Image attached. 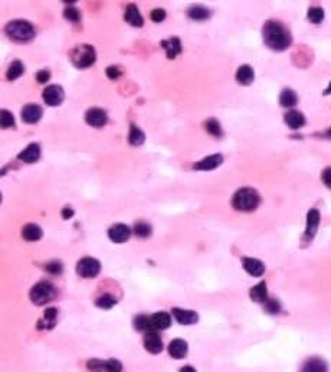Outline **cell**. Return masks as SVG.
I'll list each match as a JSON object with an SVG mask.
<instances>
[{"label": "cell", "instance_id": "cell-45", "mask_svg": "<svg viewBox=\"0 0 331 372\" xmlns=\"http://www.w3.org/2000/svg\"><path fill=\"white\" fill-rule=\"evenodd\" d=\"M321 179H323V184L331 189V167H326V169L323 170Z\"/></svg>", "mask_w": 331, "mask_h": 372}, {"label": "cell", "instance_id": "cell-6", "mask_svg": "<svg viewBox=\"0 0 331 372\" xmlns=\"http://www.w3.org/2000/svg\"><path fill=\"white\" fill-rule=\"evenodd\" d=\"M99 271H101V264L98 260L92 257H85L79 260L77 264V273L84 279H94L99 274Z\"/></svg>", "mask_w": 331, "mask_h": 372}, {"label": "cell", "instance_id": "cell-4", "mask_svg": "<svg viewBox=\"0 0 331 372\" xmlns=\"http://www.w3.org/2000/svg\"><path fill=\"white\" fill-rule=\"evenodd\" d=\"M95 60V49L91 45H79L71 52V61L77 68H88Z\"/></svg>", "mask_w": 331, "mask_h": 372}, {"label": "cell", "instance_id": "cell-7", "mask_svg": "<svg viewBox=\"0 0 331 372\" xmlns=\"http://www.w3.org/2000/svg\"><path fill=\"white\" fill-rule=\"evenodd\" d=\"M63 98H65V93H63V88L59 85H49L43 90V101L51 107L62 104Z\"/></svg>", "mask_w": 331, "mask_h": 372}, {"label": "cell", "instance_id": "cell-32", "mask_svg": "<svg viewBox=\"0 0 331 372\" xmlns=\"http://www.w3.org/2000/svg\"><path fill=\"white\" fill-rule=\"evenodd\" d=\"M151 232H153V229H151L150 224H147L146 221H138V222H136V225H134V234H136L137 237H140V238H147V237H150Z\"/></svg>", "mask_w": 331, "mask_h": 372}, {"label": "cell", "instance_id": "cell-23", "mask_svg": "<svg viewBox=\"0 0 331 372\" xmlns=\"http://www.w3.org/2000/svg\"><path fill=\"white\" fill-rule=\"evenodd\" d=\"M253 78H255V74H253V69L249 65H242V66H239V69L236 71V81L239 84H242V85L252 84Z\"/></svg>", "mask_w": 331, "mask_h": 372}, {"label": "cell", "instance_id": "cell-43", "mask_svg": "<svg viewBox=\"0 0 331 372\" xmlns=\"http://www.w3.org/2000/svg\"><path fill=\"white\" fill-rule=\"evenodd\" d=\"M104 364L105 362H102V361H98V359H92L88 362V368H90L91 371H104Z\"/></svg>", "mask_w": 331, "mask_h": 372}, {"label": "cell", "instance_id": "cell-36", "mask_svg": "<svg viewBox=\"0 0 331 372\" xmlns=\"http://www.w3.org/2000/svg\"><path fill=\"white\" fill-rule=\"evenodd\" d=\"M63 16L71 21V22H79L81 21V13L78 9H75L74 6H68L65 10H63Z\"/></svg>", "mask_w": 331, "mask_h": 372}, {"label": "cell", "instance_id": "cell-39", "mask_svg": "<svg viewBox=\"0 0 331 372\" xmlns=\"http://www.w3.org/2000/svg\"><path fill=\"white\" fill-rule=\"evenodd\" d=\"M62 263L59 261H51L46 264V271H49L51 274H60L62 273Z\"/></svg>", "mask_w": 331, "mask_h": 372}, {"label": "cell", "instance_id": "cell-16", "mask_svg": "<svg viewBox=\"0 0 331 372\" xmlns=\"http://www.w3.org/2000/svg\"><path fill=\"white\" fill-rule=\"evenodd\" d=\"M144 348L150 352V353H160L163 351V341L161 338L156 333V332H149L144 336Z\"/></svg>", "mask_w": 331, "mask_h": 372}, {"label": "cell", "instance_id": "cell-5", "mask_svg": "<svg viewBox=\"0 0 331 372\" xmlns=\"http://www.w3.org/2000/svg\"><path fill=\"white\" fill-rule=\"evenodd\" d=\"M29 296L30 300L35 305L42 306V305H46L51 300H54V297H55V289H54V286L51 283L40 281L36 286H33V289L30 290Z\"/></svg>", "mask_w": 331, "mask_h": 372}, {"label": "cell", "instance_id": "cell-3", "mask_svg": "<svg viewBox=\"0 0 331 372\" xmlns=\"http://www.w3.org/2000/svg\"><path fill=\"white\" fill-rule=\"evenodd\" d=\"M4 32L10 39H13L16 42H28L30 39H33L35 35H36L33 25L26 22V21L9 22L4 28Z\"/></svg>", "mask_w": 331, "mask_h": 372}, {"label": "cell", "instance_id": "cell-27", "mask_svg": "<svg viewBox=\"0 0 331 372\" xmlns=\"http://www.w3.org/2000/svg\"><path fill=\"white\" fill-rule=\"evenodd\" d=\"M297 101H298L297 94H295V91L290 90V88L284 90L282 93L279 94V104L285 108H292L297 104Z\"/></svg>", "mask_w": 331, "mask_h": 372}, {"label": "cell", "instance_id": "cell-49", "mask_svg": "<svg viewBox=\"0 0 331 372\" xmlns=\"http://www.w3.org/2000/svg\"><path fill=\"white\" fill-rule=\"evenodd\" d=\"M327 137H331V128L329 130V133H327Z\"/></svg>", "mask_w": 331, "mask_h": 372}, {"label": "cell", "instance_id": "cell-46", "mask_svg": "<svg viewBox=\"0 0 331 372\" xmlns=\"http://www.w3.org/2000/svg\"><path fill=\"white\" fill-rule=\"evenodd\" d=\"M72 215H74V211H72L71 208H65V209L62 211V217H63V219H69Z\"/></svg>", "mask_w": 331, "mask_h": 372}, {"label": "cell", "instance_id": "cell-42", "mask_svg": "<svg viewBox=\"0 0 331 372\" xmlns=\"http://www.w3.org/2000/svg\"><path fill=\"white\" fill-rule=\"evenodd\" d=\"M150 18L154 22H161L166 19V12L163 9H154V10H151Z\"/></svg>", "mask_w": 331, "mask_h": 372}, {"label": "cell", "instance_id": "cell-22", "mask_svg": "<svg viewBox=\"0 0 331 372\" xmlns=\"http://www.w3.org/2000/svg\"><path fill=\"white\" fill-rule=\"evenodd\" d=\"M251 299L256 303H267L268 300V290H267V283L261 281L255 287L251 289Z\"/></svg>", "mask_w": 331, "mask_h": 372}, {"label": "cell", "instance_id": "cell-12", "mask_svg": "<svg viewBox=\"0 0 331 372\" xmlns=\"http://www.w3.org/2000/svg\"><path fill=\"white\" fill-rule=\"evenodd\" d=\"M222 163H223V156L220 155V153H214V155L208 156L203 160L195 163L193 167L196 170H213V169L219 167Z\"/></svg>", "mask_w": 331, "mask_h": 372}, {"label": "cell", "instance_id": "cell-17", "mask_svg": "<svg viewBox=\"0 0 331 372\" xmlns=\"http://www.w3.org/2000/svg\"><path fill=\"white\" fill-rule=\"evenodd\" d=\"M161 46L166 49L167 58L169 60H175L181 52V43L179 38H170L161 42Z\"/></svg>", "mask_w": 331, "mask_h": 372}, {"label": "cell", "instance_id": "cell-28", "mask_svg": "<svg viewBox=\"0 0 331 372\" xmlns=\"http://www.w3.org/2000/svg\"><path fill=\"white\" fill-rule=\"evenodd\" d=\"M146 140V136L143 133L141 128H138L136 124H131L130 125V134H128V142L133 145V146H140L143 145Z\"/></svg>", "mask_w": 331, "mask_h": 372}, {"label": "cell", "instance_id": "cell-24", "mask_svg": "<svg viewBox=\"0 0 331 372\" xmlns=\"http://www.w3.org/2000/svg\"><path fill=\"white\" fill-rule=\"evenodd\" d=\"M187 15L193 21H205V19H208L211 16V10L208 7H205V6L195 4V6L187 9Z\"/></svg>", "mask_w": 331, "mask_h": 372}, {"label": "cell", "instance_id": "cell-38", "mask_svg": "<svg viewBox=\"0 0 331 372\" xmlns=\"http://www.w3.org/2000/svg\"><path fill=\"white\" fill-rule=\"evenodd\" d=\"M121 370H122V365L117 359H110L104 364V371L105 372H121Z\"/></svg>", "mask_w": 331, "mask_h": 372}, {"label": "cell", "instance_id": "cell-14", "mask_svg": "<svg viewBox=\"0 0 331 372\" xmlns=\"http://www.w3.org/2000/svg\"><path fill=\"white\" fill-rule=\"evenodd\" d=\"M42 117V108L38 104H28L22 110V120L28 124L38 123Z\"/></svg>", "mask_w": 331, "mask_h": 372}, {"label": "cell", "instance_id": "cell-35", "mask_svg": "<svg viewBox=\"0 0 331 372\" xmlns=\"http://www.w3.org/2000/svg\"><path fill=\"white\" fill-rule=\"evenodd\" d=\"M205 128H206V131H208L209 134L214 136V137H220V136H222V127H220V124H219V122H217L216 119H209V120H206Z\"/></svg>", "mask_w": 331, "mask_h": 372}, {"label": "cell", "instance_id": "cell-33", "mask_svg": "<svg viewBox=\"0 0 331 372\" xmlns=\"http://www.w3.org/2000/svg\"><path fill=\"white\" fill-rule=\"evenodd\" d=\"M308 21L314 25H318L324 21V10L318 6H312L308 9Z\"/></svg>", "mask_w": 331, "mask_h": 372}, {"label": "cell", "instance_id": "cell-18", "mask_svg": "<svg viewBox=\"0 0 331 372\" xmlns=\"http://www.w3.org/2000/svg\"><path fill=\"white\" fill-rule=\"evenodd\" d=\"M40 157V147L38 143H30L29 146L19 153V159L25 163H35Z\"/></svg>", "mask_w": 331, "mask_h": 372}, {"label": "cell", "instance_id": "cell-15", "mask_svg": "<svg viewBox=\"0 0 331 372\" xmlns=\"http://www.w3.org/2000/svg\"><path fill=\"white\" fill-rule=\"evenodd\" d=\"M124 18H125V21H127L131 26H134V28H141L143 23H144L141 13H140L138 7H137L134 3H131V4L127 6V9H125V16H124Z\"/></svg>", "mask_w": 331, "mask_h": 372}, {"label": "cell", "instance_id": "cell-1", "mask_svg": "<svg viewBox=\"0 0 331 372\" xmlns=\"http://www.w3.org/2000/svg\"><path fill=\"white\" fill-rule=\"evenodd\" d=\"M264 41L265 43L273 49V51H285L291 42H292V36L290 31L276 21H270L264 25Z\"/></svg>", "mask_w": 331, "mask_h": 372}, {"label": "cell", "instance_id": "cell-30", "mask_svg": "<svg viewBox=\"0 0 331 372\" xmlns=\"http://www.w3.org/2000/svg\"><path fill=\"white\" fill-rule=\"evenodd\" d=\"M134 326L137 331H141V332H154V328H153V323H151L150 316H137L134 319Z\"/></svg>", "mask_w": 331, "mask_h": 372}, {"label": "cell", "instance_id": "cell-25", "mask_svg": "<svg viewBox=\"0 0 331 372\" xmlns=\"http://www.w3.org/2000/svg\"><path fill=\"white\" fill-rule=\"evenodd\" d=\"M301 372H327V364L320 358H311L305 362Z\"/></svg>", "mask_w": 331, "mask_h": 372}, {"label": "cell", "instance_id": "cell-47", "mask_svg": "<svg viewBox=\"0 0 331 372\" xmlns=\"http://www.w3.org/2000/svg\"><path fill=\"white\" fill-rule=\"evenodd\" d=\"M180 372H196V371H195V368H192V367H184V368H181Z\"/></svg>", "mask_w": 331, "mask_h": 372}, {"label": "cell", "instance_id": "cell-41", "mask_svg": "<svg viewBox=\"0 0 331 372\" xmlns=\"http://www.w3.org/2000/svg\"><path fill=\"white\" fill-rule=\"evenodd\" d=\"M105 74H107V77H108L110 80H117V78H120L122 72H121V69L118 66L113 65V66H108V68H107Z\"/></svg>", "mask_w": 331, "mask_h": 372}, {"label": "cell", "instance_id": "cell-19", "mask_svg": "<svg viewBox=\"0 0 331 372\" xmlns=\"http://www.w3.org/2000/svg\"><path fill=\"white\" fill-rule=\"evenodd\" d=\"M150 319L154 331H156V329L164 331V329L170 328V325H172V317H170V314L166 313V311H157V313H154L153 316H150Z\"/></svg>", "mask_w": 331, "mask_h": 372}, {"label": "cell", "instance_id": "cell-21", "mask_svg": "<svg viewBox=\"0 0 331 372\" xmlns=\"http://www.w3.org/2000/svg\"><path fill=\"white\" fill-rule=\"evenodd\" d=\"M284 119H285V123L288 124V127L292 128V130H298V128H301L302 125L305 124V117H304V114L300 113V111H295V110L288 111V113L284 116Z\"/></svg>", "mask_w": 331, "mask_h": 372}, {"label": "cell", "instance_id": "cell-10", "mask_svg": "<svg viewBox=\"0 0 331 372\" xmlns=\"http://www.w3.org/2000/svg\"><path fill=\"white\" fill-rule=\"evenodd\" d=\"M107 120H108L107 113L102 108L94 107V108H90L85 113V122L92 127H102L104 124L107 123Z\"/></svg>", "mask_w": 331, "mask_h": 372}, {"label": "cell", "instance_id": "cell-11", "mask_svg": "<svg viewBox=\"0 0 331 372\" xmlns=\"http://www.w3.org/2000/svg\"><path fill=\"white\" fill-rule=\"evenodd\" d=\"M318 225H320V212H318V209L312 208L308 211V215H307V229L304 234L307 240L314 238V235L317 234Z\"/></svg>", "mask_w": 331, "mask_h": 372}, {"label": "cell", "instance_id": "cell-31", "mask_svg": "<svg viewBox=\"0 0 331 372\" xmlns=\"http://www.w3.org/2000/svg\"><path fill=\"white\" fill-rule=\"evenodd\" d=\"M57 316H58V310L55 309V308L46 309L45 310V314H43V320L39 322V328L45 326L46 329H51L57 323Z\"/></svg>", "mask_w": 331, "mask_h": 372}, {"label": "cell", "instance_id": "cell-48", "mask_svg": "<svg viewBox=\"0 0 331 372\" xmlns=\"http://www.w3.org/2000/svg\"><path fill=\"white\" fill-rule=\"evenodd\" d=\"M330 94H331V83H330V85H329V88L324 91V95H330Z\"/></svg>", "mask_w": 331, "mask_h": 372}, {"label": "cell", "instance_id": "cell-13", "mask_svg": "<svg viewBox=\"0 0 331 372\" xmlns=\"http://www.w3.org/2000/svg\"><path fill=\"white\" fill-rule=\"evenodd\" d=\"M175 319L180 323V325H195L199 320V314L193 310H184V309H175L172 310Z\"/></svg>", "mask_w": 331, "mask_h": 372}, {"label": "cell", "instance_id": "cell-40", "mask_svg": "<svg viewBox=\"0 0 331 372\" xmlns=\"http://www.w3.org/2000/svg\"><path fill=\"white\" fill-rule=\"evenodd\" d=\"M265 310L268 311V313H271V314H276V313H279V310H281V305H279V302H276V300H267V303H265Z\"/></svg>", "mask_w": 331, "mask_h": 372}, {"label": "cell", "instance_id": "cell-44", "mask_svg": "<svg viewBox=\"0 0 331 372\" xmlns=\"http://www.w3.org/2000/svg\"><path fill=\"white\" fill-rule=\"evenodd\" d=\"M49 78H51V74H49V71H46V69H42V71H39V72L36 74V80H38V83H40V84H46V83L49 81Z\"/></svg>", "mask_w": 331, "mask_h": 372}, {"label": "cell", "instance_id": "cell-34", "mask_svg": "<svg viewBox=\"0 0 331 372\" xmlns=\"http://www.w3.org/2000/svg\"><path fill=\"white\" fill-rule=\"evenodd\" d=\"M95 305L99 308V309H111L117 305V300L116 297H113L111 294H102L97 299Z\"/></svg>", "mask_w": 331, "mask_h": 372}, {"label": "cell", "instance_id": "cell-9", "mask_svg": "<svg viewBox=\"0 0 331 372\" xmlns=\"http://www.w3.org/2000/svg\"><path fill=\"white\" fill-rule=\"evenodd\" d=\"M242 266L246 270L248 274L253 276V277H261L265 273V266L262 261L256 260V258H251V257H243L242 258Z\"/></svg>", "mask_w": 331, "mask_h": 372}, {"label": "cell", "instance_id": "cell-2", "mask_svg": "<svg viewBox=\"0 0 331 372\" xmlns=\"http://www.w3.org/2000/svg\"><path fill=\"white\" fill-rule=\"evenodd\" d=\"M261 204V196L253 187H241L232 198V205L236 211L251 212L255 211Z\"/></svg>", "mask_w": 331, "mask_h": 372}, {"label": "cell", "instance_id": "cell-20", "mask_svg": "<svg viewBox=\"0 0 331 372\" xmlns=\"http://www.w3.org/2000/svg\"><path fill=\"white\" fill-rule=\"evenodd\" d=\"M169 353L175 359H181L187 355V343L183 339H175L169 345Z\"/></svg>", "mask_w": 331, "mask_h": 372}, {"label": "cell", "instance_id": "cell-26", "mask_svg": "<svg viewBox=\"0 0 331 372\" xmlns=\"http://www.w3.org/2000/svg\"><path fill=\"white\" fill-rule=\"evenodd\" d=\"M42 229L40 227H38L36 224H28L23 229H22V237L26 241H38L42 238Z\"/></svg>", "mask_w": 331, "mask_h": 372}, {"label": "cell", "instance_id": "cell-29", "mask_svg": "<svg viewBox=\"0 0 331 372\" xmlns=\"http://www.w3.org/2000/svg\"><path fill=\"white\" fill-rule=\"evenodd\" d=\"M23 72H25L23 63L19 61V60H15V61L10 63L7 72H6V78H7L9 81H15V80H18Z\"/></svg>", "mask_w": 331, "mask_h": 372}, {"label": "cell", "instance_id": "cell-8", "mask_svg": "<svg viewBox=\"0 0 331 372\" xmlns=\"http://www.w3.org/2000/svg\"><path fill=\"white\" fill-rule=\"evenodd\" d=\"M131 235V229L125 224H116L108 229V237L113 243H125Z\"/></svg>", "mask_w": 331, "mask_h": 372}, {"label": "cell", "instance_id": "cell-37", "mask_svg": "<svg viewBox=\"0 0 331 372\" xmlns=\"http://www.w3.org/2000/svg\"><path fill=\"white\" fill-rule=\"evenodd\" d=\"M1 127L3 128H9V127H15V117L10 111L3 110L1 111Z\"/></svg>", "mask_w": 331, "mask_h": 372}]
</instances>
